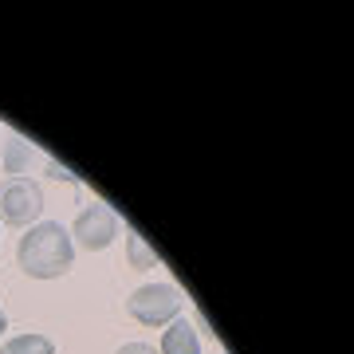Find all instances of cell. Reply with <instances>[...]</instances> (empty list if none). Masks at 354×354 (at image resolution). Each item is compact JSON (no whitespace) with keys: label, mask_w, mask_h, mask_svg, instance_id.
<instances>
[{"label":"cell","mask_w":354,"mask_h":354,"mask_svg":"<svg viewBox=\"0 0 354 354\" xmlns=\"http://www.w3.org/2000/svg\"><path fill=\"white\" fill-rule=\"evenodd\" d=\"M16 260L32 279H55L64 276L71 260H75V244H71V232H67L59 221H44V225H32L20 236V248H16Z\"/></svg>","instance_id":"6da1fadb"},{"label":"cell","mask_w":354,"mask_h":354,"mask_svg":"<svg viewBox=\"0 0 354 354\" xmlns=\"http://www.w3.org/2000/svg\"><path fill=\"white\" fill-rule=\"evenodd\" d=\"M44 213V189L32 177H8L0 185V221L16 228H28Z\"/></svg>","instance_id":"7a4b0ae2"},{"label":"cell","mask_w":354,"mask_h":354,"mask_svg":"<svg viewBox=\"0 0 354 354\" xmlns=\"http://www.w3.org/2000/svg\"><path fill=\"white\" fill-rule=\"evenodd\" d=\"M127 311L138 319L142 327H162L181 311V291L174 283H146L127 299Z\"/></svg>","instance_id":"3957f363"},{"label":"cell","mask_w":354,"mask_h":354,"mask_svg":"<svg viewBox=\"0 0 354 354\" xmlns=\"http://www.w3.org/2000/svg\"><path fill=\"white\" fill-rule=\"evenodd\" d=\"M71 236H75L87 252H102V248L118 236V216H114L111 205H91V209H83V213L75 216Z\"/></svg>","instance_id":"277c9868"},{"label":"cell","mask_w":354,"mask_h":354,"mask_svg":"<svg viewBox=\"0 0 354 354\" xmlns=\"http://www.w3.org/2000/svg\"><path fill=\"white\" fill-rule=\"evenodd\" d=\"M158 354H201V339H197V330H193L185 319H177V323H169V330L162 335V351Z\"/></svg>","instance_id":"5b68a950"},{"label":"cell","mask_w":354,"mask_h":354,"mask_svg":"<svg viewBox=\"0 0 354 354\" xmlns=\"http://www.w3.org/2000/svg\"><path fill=\"white\" fill-rule=\"evenodd\" d=\"M0 354H55L48 335H16V339L4 342V351Z\"/></svg>","instance_id":"8992f818"},{"label":"cell","mask_w":354,"mask_h":354,"mask_svg":"<svg viewBox=\"0 0 354 354\" xmlns=\"http://www.w3.org/2000/svg\"><path fill=\"white\" fill-rule=\"evenodd\" d=\"M28 158H32V146H28V142L12 138L8 146H4V169H8V174H24Z\"/></svg>","instance_id":"52a82bcc"},{"label":"cell","mask_w":354,"mask_h":354,"mask_svg":"<svg viewBox=\"0 0 354 354\" xmlns=\"http://www.w3.org/2000/svg\"><path fill=\"white\" fill-rule=\"evenodd\" d=\"M127 252H130V264H134V268H153V264H158V256L142 244L138 232H130V236H127Z\"/></svg>","instance_id":"ba28073f"},{"label":"cell","mask_w":354,"mask_h":354,"mask_svg":"<svg viewBox=\"0 0 354 354\" xmlns=\"http://www.w3.org/2000/svg\"><path fill=\"white\" fill-rule=\"evenodd\" d=\"M114 354H158L153 346H146V342H127V346H118Z\"/></svg>","instance_id":"9c48e42d"},{"label":"cell","mask_w":354,"mask_h":354,"mask_svg":"<svg viewBox=\"0 0 354 354\" xmlns=\"http://www.w3.org/2000/svg\"><path fill=\"white\" fill-rule=\"evenodd\" d=\"M8 330V315H4V307H0V335Z\"/></svg>","instance_id":"30bf717a"}]
</instances>
